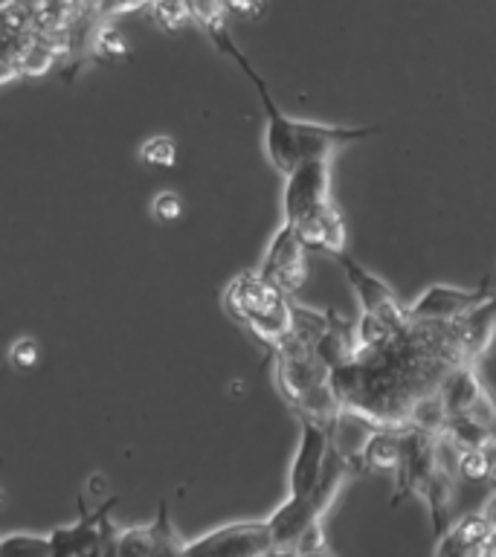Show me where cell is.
Segmentation results:
<instances>
[{
    "mask_svg": "<svg viewBox=\"0 0 496 557\" xmlns=\"http://www.w3.org/2000/svg\"><path fill=\"white\" fill-rule=\"evenodd\" d=\"M203 26H207L209 38H212L218 50L230 55L241 67L244 76L250 78L252 87H256L261 108H264V116H268L264 148H268L270 163H273V169L278 174H287L294 165L302 163V160H311V157H334L339 148L360 143V139L372 137V134H381V125L343 128V125H320V122H305L294 120V116H285V113L278 111V104L273 102L268 82L259 76V70L252 67L250 59L235 47L233 35H230V29L224 24V9H218V12L203 17Z\"/></svg>",
    "mask_w": 496,
    "mask_h": 557,
    "instance_id": "6da1fadb",
    "label": "cell"
},
{
    "mask_svg": "<svg viewBox=\"0 0 496 557\" xmlns=\"http://www.w3.org/2000/svg\"><path fill=\"white\" fill-rule=\"evenodd\" d=\"M276 351V383L282 398L299 412V418H313L334 430L339 418V400L331 389V369L320 360L308 343L287 334Z\"/></svg>",
    "mask_w": 496,
    "mask_h": 557,
    "instance_id": "7a4b0ae2",
    "label": "cell"
},
{
    "mask_svg": "<svg viewBox=\"0 0 496 557\" xmlns=\"http://www.w3.org/2000/svg\"><path fill=\"white\" fill-rule=\"evenodd\" d=\"M226 311L270 348L294 331V299L259 273L235 276L224 290Z\"/></svg>",
    "mask_w": 496,
    "mask_h": 557,
    "instance_id": "3957f363",
    "label": "cell"
},
{
    "mask_svg": "<svg viewBox=\"0 0 496 557\" xmlns=\"http://www.w3.org/2000/svg\"><path fill=\"white\" fill-rule=\"evenodd\" d=\"M116 499L99 508V511H87L85 499L78 496V520L73 525H59L52 529L50 537L52 557H73V555H116V537L120 531L113 529L108 520V511L113 508Z\"/></svg>",
    "mask_w": 496,
    "mask_h": 557,
    "instance_id": "277c9868",
    "label": "cell"
},
{
    "mask_svg": "<svg viewBox=\"0 0 496 557\" xmlns=\"http://www.w3.org/2000/svg\"><path fill=\"white\" fill-rule=\"evenodd\" d=\"M183 555H218V557H259L273 555V534L268 520L226 522L207 531L203 537L189 540Z\"/></svg>",
    "mask_w": 496,
    "mask_h": 557,
    "instance_id": "5b68a950",
    "label": "cell"
},
{
    "mask_svg": "<svg viewBox=\"0 0 496 557\" xmlns=\"http://www.w3.org/2000/svg\"><path fill=\"white\" fill-rule=\"evenodd\" d=\"M334 203L331 195V157H311L294 165L285 174V195H282V209L285 221H299L302 215Z\"/></svg>",
    "mask_w": 496,
    "mask_h": 557,
    "instance_id": "8992f818",
    "label": "cell"
},
{
    "mask_svg": "<svg viewBox=\"0 0 496 557\" xmlns=\"http://www.w3.org/2000/svg\"><path fill=\"white\" fill-rule=\"evenodd\" d=\"M259 276L268 278L270 285H276L278 290H285L287 296L302 290L305 278H308V247H305L290 221H282L276 235L270 238Z\"/></svg>",
    "mask_w": 496,
    "mask_h": 557,
    "instance_id": "52a82bcc",
    "label": "cell"
},
{
    "mask_svg": "<svg viewBox=\"0 0 496 557\" xmlns=\"http://www.w3.org/2000/svg\"><path fill=\"white\" fill-rule=\"evenodd\" d=\"M331 259L337 261L339 268H343V273H346L348 285H351L357 302H360V313H372V317H381L383 322H389L395 329H407V305L400 302L398 296H395V290H392L383 278L369 273V270H365L357 259H351L346 250L337 252V256H331Z\"/></svg>",
    "mask_w": 496,
    "mask_h": 557,
    "instance_id": "ba28073f",
    "label": "cell"
},
{
    "mask_svg": "<svg viewBox=\"0 0 496 557\" xmlns=\"http://www.w3.org/2000/svg\"><path fill=\"white\" fill-rule=\"evenodd\" d=\"M438 395H442L447 418L473 416L482 418L487 424H496V407L491 395L485 392L482 381L476 374V363H456L444 372L438 383Z\"/></svg>",
    "mask_w": 496,
    "mask_h": 557,
    "instance_id": "9c48e42d",
    "label": "cell"
},
{
    "mask_svg": "<svg viewBox=\"0 0 496 557\" xmlns=\"http://www.w3.org/2000/svg\"><path fill=\"white\" fill-rule=\"evenodd\" d=\"M331 450V426L313 418L299 421V444H296L294 461H290V476L287 487L290 496H311L320 482L322 465Z\"/></svg>",
    "mask_w": 496,
    "mask_h": 557,
    "instance_id": "30bf717a",
    "label": "cell"
},
{
    "mask_svg": "<svg viewBox=\"0 0 496 557\" xmlns=\"http://www.w3.org/2000/svg\"><path fill=\"white\" fill-rule=\"evenodd\" d=\"M487 294H491V278H485L473 290L447 285L426 287L416 302L407 305L409 322H456L468 311H473L479 302H485Z\"/></svg>",
    "mask_w": 496,
    "mask_h": 557,
    "instance_id": "8fae6325",
    "label": "cell"
},
{
    "mask_svg": "<svg viewBox=\"0 0 496 557\" xmlns=\"http://www.w3.org/2000/svg\"><path fill=\"white\" fill-rule=\"evenodd\" d=\"M183 543L169 517V505L160 503L154 522L120 531L116 555H183Z\"/></svg>",
    "mask_w": 496,
    "mask_h": 557,
    "instance_id": "7c38bea8",
    "label": "cell"
},
{
    "mask_svg": "<svg viewBox=\"0 0 496 557\" xmlns=\"http://www.w3.org/2000/svg\"><path fill=\"white\" fill-rule=\"evenodd\" d=\"M433 552L435 557H470L494 552V529H491L485 511L464 513L456 522H450L438 534Z\"/></svg>",
    "mask_w": 496,
    "mask_h": 557,
    "instance_id": "4fadbf2b",
    "label": "cell"
},
{
    "mask_svg": "<svg viewBox=\"0 0 496 557\" xmlns=\"http://www.w3.org/2000/svg\"><path fill=\"white\" fill-rule=\"evenodd\" d=\"M452 339L459 346L461 357L468 363H476L485 355L496 334V294H487L485 302H479L473 311H468L461 320L450 322Z\"/></svg>",
    "mask_w": 496,
    "mask_h": 557,
    "instance_id": "5bb4252c",
    "label": "cell"
},
{
    "mask_svg": "<svg viewBox=\"0 0 496 557\" xmlns=\"http://www.w3.org/2000/svg\"><path fill=\"white\" fill-rule=\"evenodd\" d=\"M296 233L308 247V252H325V256H337L346 250V221L339 215V209L334 203L322 209H313L299 221H294Z\"/></svg>",
    "mask_w": 496,
    "mask_h": 557,
    "instance_id": "9a60e30c",
    "label": "cell"
},
{
    "mask_svg": "<svg viewBox=\"0 0 496 557\" xmlns=\"http://www.w3.org/2000/svg\"><path fill=\"white\" fill-rule=\"evenodd\" d=\"M313 351L320 355V360L328 369H337V366L348 363L357 357V322L346 320L343 313L328 311V322H325V331L320 334V339L313 343Z\"/></svg>",
    "mask_w": 496,
    "mask_h": 557,
    "instance_id": "2e32d148",
    "label": "cell"
},
{
    "mask_svg": "<svg viewBox=\"0 0 496 557\" xmlns=\"http://www.w3.org/2000/svg\"><path fill=\"white\" fill-rule=\"evenodd\" d=\"M400 461V426H372V433L365 435L360 444L355 468L357 470H392Z\"/></svg>",
    "mask_w": 496,
    "mask_h": 557,
    "instance_id": "e0dca14e",
    "label": "cell"
},
{
    "mask_svg": "<svg viewBox=\"0 0 496 557\" xmlns=\"http://www.w3.org/2000/svg\"><path fill=\"white\" fill-rule=\"evenodd\" d=\"M404 426H416V430H424L430 435L444 433V426H447V407H444L438 389L424 392V395L412 398Z\"/></svg>",
    "mask_w": 496,
    "mask_h": 557,
    "instance_id": "ac0fdd59",
    "label": "cell"
},
{
    "mask_svg": "<svg viewBox=\"0 0 496 557\" xmlns=\"http://www.w3.org/2000/svg\"><path fill=\"white\" fill-rule=\"evenodd\" d=\"M0 555H50V537H41V534H26V531H17V534H7L0 537Z\"/></svg>",
    "mask_w": 496,
    "mask_h": 557,
    "instance_id": "d6986e66",
    "label": "cell"
},
{
    "mask_svg": "<svg viewBox=\"0 0 496 557\" xmlns=\"http://www.w3.org/2000/svg\"><path fill=\"white\" fill-rule=\"evenodd\" d=\"M491 444V442H487ZM485 447H470V450H459V476L470 479V482H485L491 476V450Z\"/></svg>",
    "mask_w": 496,
    "mask_h": 557,
    "instance_id": "ffe728a7",
    "label": "cell"
},
{
    "mask_svg": "<svg viewBox=\"0 0 496 557\" xmlns=\"http://www.w3.org/2000/svg\"><path fill=\"white\" fill-rule=\"evenodd\" d=\"M139 157H142L148 165H163V169H172L174 160H177V146L172 143V137H151L142 143Z\"/></svg>",
    "mask_w": 496,
    "mask_h": 557,
    "instance_id": "44dd1931",
    "label": "cell"
},
{
    "mask_svg": "<svg viewBox=\"0 0 496 557\" xmlns=\"http://www.w3.org/2000/svg\"><path fill=\"white\" fill-rule=\"evenodd\" d=\"M41 360V348L33 337H17L12 346H9V363L15 366L17 372H26V369H35Z\"/></svg>",
    "mask_w": 496,
    "mask_h": 557,
    "instance_id": "7402d4cb",
    "label": "cell"
},
{
    "mask_svg": "<svg viewBox=\"0 0 496 557\" xmlns=\"http://www.w3.org/2000/svg\"><path fill=\"white\" fill-rule=\"evenodd\" d=\"M151 215H154L157 221H163V224L177 221V218L183 215L181 195H177V191H160V195H154V200H151Z\"/></svg>",
    "mask_w": 496,
    "mask_h": 557,
    "instance_id": "603a6c76",
    "label": "cell"
},
{
    "mask_svg": "<svg viewBox=\"0 0 496 557\" xmlns=\"http://www.w3.org/2000/svg\"><path fill=\"white\" fill-rule=\"evenodd\" d=\"M151 3H154L157 21L165 26L183 24V21L191 15L189 0H151Z\"/></svg>",
    "mask_w": 496,
    "mask_h": 557,
    "instance_id": "cb8c5ba5",
    "label": "cell"
},
{
    "mask_svg": "<svg viewBox=\"0 0 496 557\" xmlns=\"http://www.w3.org/2000/svg\"><path fill=\"white\" fill-rule=\"evenodd\" d=\"M99 47H104V52H113V55L125 52V44H122L120 33H111V29H104V35L99 38Z\"/></svg>",
    "mask_w": 496,
    "mask_h": 557,
    "instance_id": "d4e9b609",
    "label": "cell"
},
{
    "mask_svg": "<svg viewBox=\"0 0 496 557\" xmlns=\"http://www.w3.org/2000/svg\"><path fill=\"white\" fill-rule=\"evenodd\" d=\"M485 517L491 520V529H494V552H496V491L491 496H487V503H485Z\"/></svg>",
    "mask_w": 496,
    "mask_h": 557,
    "instance_id": "484cf974",
    "label": "cell"
},
{
    "mask_svg": "<svg viewBox=\"0 0 496 557\" xmlns=\"http://www.w3.org/2000/svg\"><path fill=\"white\" fill-rule=\"evenodd\" d=\"M494 435H496V424H494Z\"/></svg>",
    "mask_w": 496,
    "mask_h": 557,
    "instance_id": "4316f807",
    "label": "cell"
}]
</instances>
